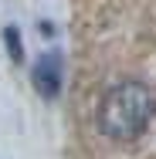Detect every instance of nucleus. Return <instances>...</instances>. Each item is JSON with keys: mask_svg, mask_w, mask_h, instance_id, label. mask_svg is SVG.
I'll return each instance as SVG.
<instances>
[{"mask_svg": "<svg viewBox=\"0 0 156 159\" xmlns=\"http://www.w3.org/2000/svg\"><path fill=\"white\" fill-rule=\"evenodd\" d=\"M61 81H64V64H61V54H44L37 68H34V88L37 95L44 98H58L61 92Z\"/></svg>", "mask_w": 156, "mask_h": 159, "instance_id": "2", "label": "nucleus"}, {"mask_svg": "<svg viewBox=\"0 0 156 159\" xmlns=\"http://www.w3.org/2000/svg\"><path fill=\"white\" fill-rule=\"evenodd\" d=\"M7 48H10V54H14V61H21L24 58V51H21V37L14 27H7Z\"/></svg>", "mask_w": 156, "mask_h": 159, "instance_id": "3", "label": "nucleus"}, {"mask_svg": "<svg viewBox=\"0 0 156 159\" xmlns=\"http://www.w3.org/2000/svg\"><path fill=\"white\" fill-rule=\"evenodd\" d=\"M156 115V95L143 81H119L98 102V132L112 142L139 139Z\"/></svg>", "mask_w": 156, "mask_h": 159, "instance_id": "1", "label": "nucleus"}]
</instances>
